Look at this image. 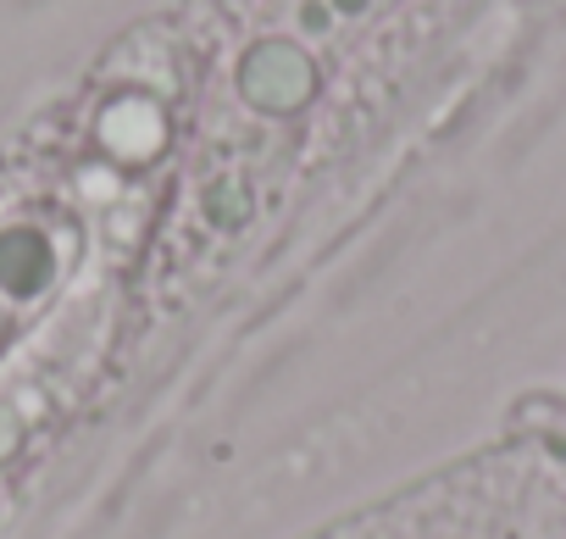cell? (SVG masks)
Returning a JSON list of instances; mask_svg holds the SVG:
<instances>
[{
    "label": "cell",
    "mask_w": 566,
    "mask_h": 539,
    "mask_svg": "<svg viewBox=\"0 0 566 539\" xmlns=\"http://www.w3.org/2000/svg\"><path fill=\"white\" fill-rule=\"evenodd\" d=\"M62 273H67V256L51 228H40V222L0 228V351L56 296Z\"/></svg>",
    "instance_id": "cell-1"
}]
</instances>
